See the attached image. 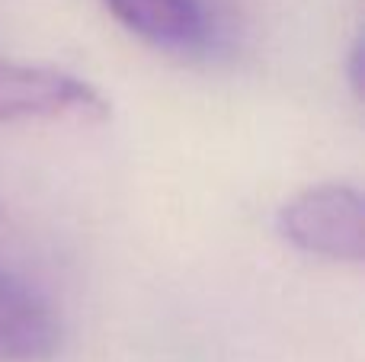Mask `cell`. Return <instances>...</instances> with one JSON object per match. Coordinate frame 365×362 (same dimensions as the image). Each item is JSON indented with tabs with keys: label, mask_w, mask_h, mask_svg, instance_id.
I'll list each match as a JSON object with an SVG mask.
<instances>
[{
	"label": "cell",
	"mask_w": 365,
	"mask_h": 362,
	"mask_svg": "<svg viewBox=\"0 0 365 362\" xmlns=\"http://www.w3.org/2000/svg\"><path fill=\"white\" fill-rule=\"evenodd\" d=\"M279 234L302 254L359 263L365 257V199L346 183L302 190L279 209Z\"/></svg>",
	"instance_id": "6da1fadb"
},
{
	"label": "cell",
	"mask_w": 365,
	"mask_h": 362,
	"mask_svg": "<svg viewBox=\"0 0 365 362\" xmlns=\"http://www.w3.org/2000/svg\"><path fill=\"white\" fill-rule=\"evenodd\" d=\"M109 103L87 81L42 64L0 61V122H103Z\"/></svg>",
	"instance_id": "7a4b0ae2"
},
{
	"label": "cell",
	"mask_w": 365,
	"mask_h": 362,
	"mask_svg": "<svg viewBox=\"0 0 365 362\" xmlns=\"http://www.w3.org/2000/svg\"><path fill=\"white\" fill-rule=\"evenodd\" d=\"M58 343L61 327L48 301L0 269V362H48Z\"/></svg>",
	"instance_id": "3957f363"
},
{
	"label": "cell",
	"mask_w": 365,
	"mask_h": 362,
	"mask_svg": "<svg viewBox=\"0 0 365 362\" xmlns=\"http://www.w3.org/2000/svg\"><path fill=\"white\" fill-rule=\"evenodd\" d=\"M115 23L167 51H199L212 23L199 0H100Z\"/></svg>",
	"instance_id": "277c9868"
},
{
	"label": "cell",
	"mask_w": 365,
	"mask_h": 362,
	"mask_svg": "<svg viewBox=\"0 0 365 362\" xmlns=\"http://www.w3.org/2000/svg\"><path fill=\"white\" fill-rule=\"evenodd\" d=\"M353 87L359 90L362 87V45L356 42V48H353Z\"/></svg>",
	"instance_id": "5b68a950"
}]
</instances>
